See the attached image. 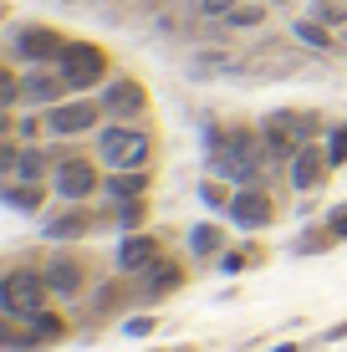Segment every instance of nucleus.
Masks as SVG:
<instances>
[{"label": "nucleus", "mask_w": 347, "mask_h": 352, "mask_svg": "<svg viewBox=\"0 0 347 352\" xmlns=\"http://www.w3.org/2000/svg\"><path fill=\"white\" fill-rule=\"evenodd\" d=\"M306 6H317V0H306Z\"/></svg>", "instance_id": "nucleus-37"}, {"label": "nucleus", "mask_w": 347, "mask_h": 352, "mask_svg": "<svg viewBox=\"0 0 347 352\" xmlns=\"http://www.w3.org/2000/svg\"><path fill=\"white\" fill-rule=\"evenodd\" d=\"M98 230H102V210H92V204L62 199L56 210L41 214V240H52V245H82V240H92Z\"/></svg>", "instance_id": "nucleus-10"}, {"label": "nucleus", "mask_w": 347, "mask_h": 352, "mask_svg": "<svg viewBox=\"0 0 347 352\" xmlns=\"http://www.w3.org/2000/svg\"><path fill=\"white\" fill-rule=\"evenodd\" d=\"M107 204H113V225H117V235L148 230V220H153V204H148V194H138V199H107Z\"/></svg>", "instance_id": "nucleus-22"}, {"label": "nucleus", "mask_w": 347, "mask_h": 352, "mask_svg": "<svg viewBox=\"0 0 347 352\" xmlns=\"http://www.w3.org/2000/svg\"><path fill=\"white\" fill-rule=\"evenodd\" d=\"M98 102H102L107 123H148V113H153V97L133 72H113V77L102 82Z\"/></svg>", "instance_id": "nucleus-8"}, {"label": "nucleus", "mask_w": 347, "mask_h": 352, "mask_svg": "<svg viewBox=\"0 0 347 352\" xmlns=\"http://www.w3.org/2000/svg\"><path fill=\"white\" fill-rule=\"evenodd\" d=\"M322 220H327V230H332V235H337L342 245H347V199L327 204V214H322Z\"/></svg>", "instance_id": "nucleus-31"}, {"label": "nucleus", "mask_w": 347, "mask_h": 352, "mask_svg": "<svg viewBox=\"0 0 347 352\" xmlns=\"http://www.w3.org/2000/svg\"><path fill=\"white\" fill-rule=\"evenodd\" d=\"M0 352H41V337L31 332L26 317H5L0 322Z\"/></svg>", "instance_id": "nucleus-25"}, {"label": "nucleus", "mask_w": 347, "mask_h": 352, "mask_svg": "<svg viewBox=\"0 0 347 352\" xmlns=\"http://www.w3.org/2000/svg\"><path fill=\"white\" fill-rule=\"evenodd\" d=\"M271 6H286V0H271Z\"/></svg>", "instance_id": "nucleus-36"}, {"label": "nucleus", "mask_w": 347, "mask_h": 352, "mask_svg": "<svg viewBox=\"0 0 347 352\" xmlns=\"http://www.w3.org/2000/svg\"><path fill=\"white\" fill-rule=\"evenodd\" d=\"M225 220L235 230H245V235H266L271 225L281 220V204H276V189L266 184H240L230 199V210H225Z\"/></svg>", "instance_id": "nucleus-11"}, {"label": "nucleus", "mask_w": 347, "mask_h": 352, "mask_svg": "<svg viewBox=\"0 0 347 352\" xmlns=\"http://www.w3.org/2000/svg\"><path fill=\"white\" fill-rule=\"evenodd\" d=\"M169 352H199V342H179V347H169Z\"/></svg>", "instance_id": "nucleus-34"}, {"label": "nucleus", "mask_w": 347, "mask_h": 352, "mask_svg": "<svg viewBox=\"0 0 347 352\" xmlns=\"http://www.w3.org/2000/svg\"><path fill=\"white\" fill-rule=\"evenodd\" d=\"M271 352H302V347H296V342H276V347H271Z\"/></svg>", "instance_id": "nucleus-33"}, {"label": "nucleus", "mask_w": 347, "mask_h": 352, "mask_svg": "<svg viewBox=\"0 0 347 352\" xmlns=\"http://www.w3.org/2000/svg\"><path fill=\"white\" fill-rule=\"evenodd\" d=\"M327 128H332V118L322 113V107H276V113H266L260 118V138H266L271 168L286 174V164L296 159V148L327 138Z\"/></svg>", "instance_id": "nucleus-1"}, {"label": "nucleus", "mask_w": 347, "mask_h": 352, "mask_svg": "<svg viewBox=\"0 0 347 352\" xmlns=\"http://www.w3.org/2000/svg\"><path fill=\"white\" fill-rule=\"evenodd\" d=\"M342 6H347V0H342Z\"/></svg>", "instance_id": "nucleus-38"}, {"label": "nucleus", "mask_w": 347, "mask_h": 352, "mask_svg": "<svg viewBox=\"0 0 347 352\" xmlns=\"http://www.w3.org/2000/svg\"><path fill=\"white\" fill-rule=\"evenodd\" d=\"M332 174H337V164H332V153H327V138L302 143L296 159L286 164V189L291 194H317V189H327Z\"/></svg>", "instance_id": "nucleus-12"}, {"label": "nucleus", "mask_w": 347, "mask_h": 352, "mask_svg": "<svg viewBox=\"0 0 347 352\" xmlns=\"http://www.w3.org/2000/svg\"><path fill=\"white\" fill-rule=\"evenodd\" d=\"M41 113H46V133H52V138H87V133H98L107 123L98 92H71L62 102L41 107Z\"/></svg>", "instance_id": "nucleus-7"}, {"label": "nucleus", "mask_w": 347, "mask_h": 352, "mask_svg": "<svg viewBox=\"0 0 347 352\" xmlns=\"http://www.w3.org/2000/svg\"><path fill=\"white\" fill-rule=\"evenodd\" d=\"M67 46L71 31H62L56 21H10L5 26V56L16 67H56Z\"/></svg>", "instance_id": "nucleus-3"}, {"label": "nucleus", "mask_w": 347, "mask_h": 352, "mask_svg": "<svg viewBox=\"0 0 347 352\" xmlns=\"http://www.w3.org/2000/svg\"><path fill=\"white\" fill-rule=\"evenodd\" d=\"M327 342H347V317H342V322H332L327 332H317V337H312V347H327Z\"/></svg>", "instance_id": "nucleus-32"}, {"label": "nucleus", "mask_w": 347, "mask_h": 352, "mask_svg": "<svg viewBox=\"0 0 347 352\" xmlns=\"http://www.w3.org/2000/svg\"><path fill=\"white\" fill-rule=\"evenodd\" d=\"M41 271H46V281H52V296L67 301V307H82V301H87V291L98 286L92 256H87V250H77V245H56L52 256L41 261Z\"/></svg>", "instance_id": "nucleus-5"}, {"label": "nucleus", "mask_w": 347, "mask_h": 352, "mask_svg": "<svg viewBox=\"0 0 347 352\" xmlns=\"http://www.w3.org/2000/svg\"><path fill=\"white\" fill-rule=\"evenodd\" d=\"M31 332L41 337V347H56V342H67L71 337V317L67 311H56V307H41V311H31Z\"/></svg>", "instance_id": "nucleus-23"}, {"label": "nucleus", "mask_w": 347, "mask_h": 352, "mask_svg": "<svg viewBox=\"0 0 347 352\" xmlns=\"http://www.w3.org/2000/svg\"><path fill=\"white\" fill-rule=\"evenodd\" d=\"M117 327H123V337H133V342H148V337L159 332V317H153V311L143 307V311H128V317L117 322Z\"/></svg>", "instance_id": "nucleus-28"}, {"label": "nucleus", "mask_w": 347, "mask_h": 352, "mask_svg": "<svg viewBox=\"0 0 347 352\" xmlns=\"http://www.w3.org/2000/svg\"><path fill=\"white\" fill-rule=\"evenodd\" d=\"M92 138H98L92 153L107 168H153V159H159V133L148 123H102Z\"/></svg>", "instance_id": "nucleus-2"}, {"label": "nucleus", "mask_w": 347, "mask_h": 352, "mask_svg": "<svg viewBox=\"0 0 347 352\" xmlns=\"http://www.w3.org/2000/svg\"><path fill=\"white\" fill-rule=\"evenodd\" d=\"M337 245H342V240L327 230V220H312L302 235L291 240V256H327V250H337Z\"/></svg>", "instance_id": "nucleus-24"}, {"label": "nucleus", "mask_w": 347, "mask_h": 352, "mask_svg": "<svg viewBox=\"0 0 347 352\" xmlns=\"http://www.w3.org/2000/svg\"><path fill=\"white\" fill-rule=\"evenodd\" d=\"M102 179H107V164L98 159V153H71V159H62L52 168V189L56 199H71V204H92L102 194Z\"/></svg>", "instance_id": "nucleus-9"}, {"label": "nucleus", "mask_w": 347, "mask_h": 352, "mask_svg": "<svg viewBox=\"0 0 347 352\" xmlns=\"http://www.w3.org/2000/svg\"><path fill=\"white\" fill-rule=\"evenodd\" d=\"M138 194H153V168H107L102 199H138Z\"/></svg>", "instance_id": "nucleus-21"}, {"label": "nucleus", "mask_w": 347, "mask_h": 352, "mask_svg": "<svg viewBox=\"0 0 347 352\" xmlns=\"http://www.w3.org/2000/svg\"><path fill=\"white\" fill-rule=\"evenodd\" d=\"M56 72L67 77L71 92H102V82L113 77V56H107L102 41H87V36H71V46L62 52Z\"/></svg>", "instance_id": "nucleus-6"}, {"label": "nucleus", "mask_w": 347, "mask_h": 352, "mask_svg": "<svg viewBox=\"0 0 347 352\" xmlns=\"http://www.w3.org/2000/svg\"><path fill=\"white\" fill-rule=\"evenodd\" d=\"M52 281H46L41 261H10L0 271V317H31V311L52 307Z\"/></svg>", "instance_id": "nucleus-4"}, {"label": "nucleus", "mask_w": 347, "mask_h": 352, "mask_svg": "<svg viewBox=\"0 0 347 352\" xmlns=\"http://www.w3.org/2000/svg\"><path fill=\"white\" fill-rule=\"evenodd\" d=\"M169 250H164V235H153V230H133V235H117V250H113V265L123 276H138L148 271V265H159Z\"/></svg>", "instance_id": "nucleus-14"}, {"label": "nucleus", "mask_w": 347, "mask_h": 352, "mask_svg": "<svg viewBox=\"0 0 347 352\" xmlns=\"http://www.w3.org/2000/svg\"><path fill=\"white\" fill-rule=\"evenodd\" d=\"M148 352H169V347H148Z\"/></svg>", "instance_id": "nucleus-35"}, {"label": "nucleus", "mask_w": 347, "mask_h": 352, "mask_svg": "<svg viewBox=\"0 0 347 352\" xmlns=\"http://www.w3.org/2000/svg\"><path fill=\"white\" fill-rule=\"evenodd\" d=\"M52 179H0V204L16 214H46V199H52Z\"/></svg>", "instance_id": "nucleus-17"}, {"label": "nucleus", "mask_w": 347, "mask_h": 352, "mask_svg": "<svg viewBox=\"0 0 347 352\" xmlns=\"http://www.w3.org/2000/svg\"><path fill=\"white\" fill-rule=\"evenodd\" d=\"M235 6H240V0H189L184 10H189V16H199V21H225Z\"/></svg>", "instance_id": "nucleus-29"}, {"label": "nucleus", "mask_w": 347, "mask_h": 352, "mask_svg": "<svg viewBox=\"0 0 347 352\" xmlns=\"http://www.w3.org/2000/svg\"><path fill=\"white\" fill-rule=\"evenodd\" d=\"M82 307H87V317H92V322H123L128 311L138 307V281L117 271V276H107V281L92 286Z\"/></svg>", "instance_id": "nucleus-13"}, {"label": "nucleus", "mask_w": 347, "mask_h": 352, "mask_svg": "<svg viewBox=\"0 0 347 352\" xmlns=\"http://www.w3.org/2000/svg\"><path fill=\"white\" fill-rule=\"evenodd\" d=\"M266 21H271V0H240L225 16V31H260Z\"/></svg>", "instance_id": "nucleus-26"}, {"label": "nucleus", "mask_w": 347, "mask_h": 352, "mask_svg": "<svg viewBox=\"0 0 347 352\" xmlns=\"http://www.w3.org/2000/svg\"><path fill=\"white\" fill-rule=\"evenodd\" d=\"M286 36H291L296 46H302V52H312V56H337V31L327 26V21H317L312 10H306V16H291L286 21Z\"/></svg>", "instance_id": "nucleus-18"}, {"label": "nucleus", "mask_w": 347, "mask_h": 352, "mask_svg": "<svg viewBox=\"0 0 347 352\" xmlns=\"http://www.w3.org/2000/svg\"><path fill=\"white\" fill-rule=\"evenodd\" d=\"M62 97H71V87L56 67H21V107H52Z\"/></svg>", "instance_id": "nucleus-16"}, {"label": "nucleus", "mask_w": 347, "mask_h": 352, "mask_svg": "<svg viewBox=\"0 0 347 352\" xmlns=\"http://www.w3.org/2000/svg\"><path fill=\"white\" fill-rule=\"evenodd\" d=\"M184 286H189V265L179 256H164L159 265H148V271L138 276V307H159V301L179 296Z\"/></svg>", "instance_id": "nucleus-15"}, {"label": "nucleus", "mask_w": 347, "mask_h": 352, "mask_svg": "<svg viewBox=\"0 0 347 352\" xmlns=\"http://www.w3.org/2000/svg\"><path fill=\"white\" fill-rule=\"evenodd\" d=\"M271 261V250H266V240H256V235H245L240 245H230L220 261H214V271L220 276H245V271H260V265Z\"/></svg>", "instance_id": "nucleus-20"}, {"label": "nucleus", "mask_w": 347, "mask_h": 352, "mask_svg": "<svg viewBox=\"0 0 347 352\" xmlns=\"http://www.w3.org/2000/svg\"><path fill=\"white\" fill-rule=\"evenodd\" d=\"M189 256H194L199 265H214V261H220L225 256V250H230L235 245V240H230V230H225L220 220H199V225H189Z\"/></svg>", "instance_id": "nucleus-19"}, {"label": "nucleus", "mask_w": 347, "mask_h": 352, "mask_svg": "<svg viewBox=\"0 0 347 352\" xmlns=\"http://www.w3.org/2000/svg\"><path fill=\"white\" fill-rule=\"evenodd\" d=\"M235 189H240V184H230V179H220V174H205V179H199V204H205L210 214H225L230 199H235Z\"/></svg>", "instance_id": "nucleus-27"}, {"label": "nucleus", "mask_w": 347, "mask_h": 352, "mask_svg": "<svg viewBox=\"0 0 347 352\" xmlns=\"http://www.w3.org/2000/svg\"><path fill=\"white\" fill-rule=\"evenodd\" d=\"M327 153H332V164L347 168V118H332V128H327Z\"/></svg>", "instance_id": "nucleus-30"}]
</instances>
